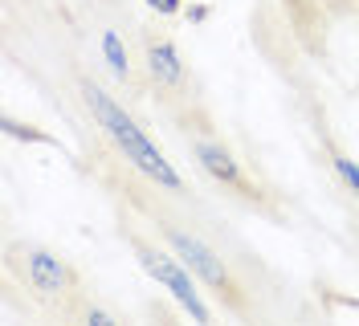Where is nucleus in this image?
Returning <instances> with one entry per match:
<instances>
[{"label": "nucleus", "instance_id": "nucleus-6", "mask_svg": "<svg viewBox=\"0 0 359 326\" xmlns=\"http://www.w3.org/2000/svg\"><path fill=\"white\" fill-rule=\"evenodd\" d=\"M147 74L159 86H180L184 82V62H180L172 41H151L147 45Z\"/></svg>", "mask_w": 359, "mask_h": 326}, {"label": "nucleus", "instance_id": "nucleus-3", "mask_svg": "<svg viewBox=\"0 0 359 326\" xmlns=\"http://www.w3.org/2000/svg\"><path fill=\"white\" fill-rule=\"evenodd\" d=\"M168 240H172V249L180 253V261H184L201 282H208L212 290H221V294L229 290V269H224V261L217 257L201 237H188V233H176V229H172Z\"/></svg>", "mask_w": 359, "mask_h": 326}, {"label": "nucleus", "instance_id": "nucleus-4", "mask_svg": "<svg viewBox=\"0 0 359 326\" xmlns=\"http://www.w3.org/2000/svg\"><path fill=\"white\" fill-rule=\"evenodd\" d=\"M25 273H29V285L37 294H45V298H57V294H66L69 285H74L69 265L62 257H53V253H45V249H33L25 257Z\"/></svg>", "mask_w": 359, "mask_h": 326}, {"label": "nucleus", "instance_id": "nucleus-5", "mask_svg": "<svg viewBox=\"0 0 359 326\" xmlns=\"http://www.w3.org/2000/svg\"><path fill=\"white\" fill-rule=\"evenodd\" d=\"M196 159H201L204 172L217 175L221 184H233V188L249 192V184H245V175H241V168H237V159L224 151L221 143H196Z\"/></svg>", "mask_w": 359, "mask_h": 326}, {"label": "nucleus", "instance_id": "nucleus-8", "mask_svg": "<svg viewBox=\"0 0 359 326\" xmlns=\"http://www.w3.org/2000/svg\"><path fill=\"white\" fill-rule=\"evenodd\" d=\"M335 172L343 175V179H347V188L359 196V163H351L347 155H335Z\"/></svg>", "mask_w": 359, "mask_h": 326}, {"label": "nucleus", "instance_id": "nucleus-2", "mask_svg": "<svg viewBox=\"0 0 359 326\" xmlns=\"http://www.w3.org/2000/svg\"><path fill=\"white\" fill-rule=\"evenodd\" d=\"M139 261H143V269L156 278V282H163L168 290H172V298H176L196 322H208V310H204V302H201V294L192 290V278L180 269L172 257H163V253H156V249H147V245H139Z\"/></svg>", "mask_w": 359, "mask_h": 326}, {"label": "nucleus", "instance_id": "nucleus-9", "mask_svg": "<svg viewBox=\"0 0 359 326\" xmlns=\"http://www.w3.org/2000/svg\"><path fill=\"white\" fill-rule=\"evenodd\" d=\"M151 8H159L163 17H172V13H180V0H147Z\"/></svg>", "mask_w": 359, "mask_h": 326}, {"label": "nucleus", "instance_id": "nucleus-1", "mask_svg": "<svg viewBox=\"0 0 359 326\" xmlns=\"http://www.w3.org/2000/svg\"><path fill=\"white\" fill-rule=\"evenodd\" d=\"M86 107L94 110L98 127H102V130L114 139V147L127 155V163H131V168H139V172L147 175L151 184L168 188V192H180V188H184V184H180V175L172 172V163L159 155L156 143H151L143 130L135 127L131 114H127L123 107H114V102H111V98H107L98 86H86Z\"/></svg>", "mask_w": 359, "mask_h": 326}, {"label": "nucleus", "instance_id": "nucleus-7", "mask_svg": "<svg viewBox=\"0 0 359 326\" xmlns=\"http://www.w3.org/2000/svg\"><path fill=\"white\" fill-rule=\"evenodd\" d=\"M102 53H107V62H111V69L118 74V78H127V74H131V65H127V49H123V41H118V33H114V29L102 33Z\"/></svg>", "mask_w": 359, "mask_h": 326}]
</instances>
